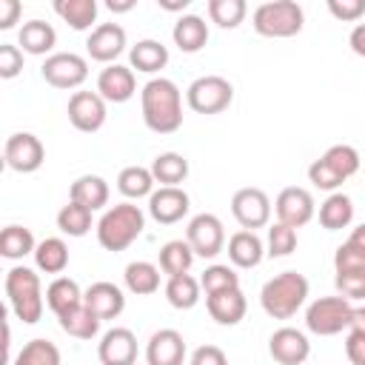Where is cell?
<instances>
[{"label":"cell","instance_id":"cell-1","mask_svg":"<svg viewBox=\"0 0 365 365\" xmlns=\"http://www.w3.org/2000/svg\"><path fill=\"white\" fill-rule=\"evenodd\" d=\"M143 123L154 134H174L182 125V94L174 80L154 77L140 91Z\"/></svg>","mask_w":365,"mask_h":365},{"label":"cell","instance_id":"cell-2","mask_svg":"<svg viewBox=\"0 0 365 365\" xmlns=\"http://www.w3.org/2000/svg\"><path fill=\"white\" fill-rule=\"evenodd\" d=\"M308 299V279L299 271H282L271 277L259 291V305L274 319H291Z\"/></svg>","mask_w":365,"mask_h":365},{"label":"cell","instance_id":"cell-3","mask_svg":"<svg viewBox=\"0 0 365 365\" xmlns=\"http://www.w3.org/2000/svg\"><path fill=\"white\" fill-rule=\"evenodd\" d=\"M145 228V214L134 202L111 205L97 222V242L106 251H125Z\"/></svg>","mask_w":365,"mask_h":365},{"label":"cell","instance_id":"cell-4","mask_svg":"<svg viewBox=\"0 0 365 365\" xmlns=\"http://www.w3.org/2000/svg\"><path fill=\"white\" fill-rule=\"evenodd\" d=\"M6 297H9V308L14 311V317L26 325L40 322L43 317V285L40 277L26 268V265H14L6 274Z\"/></svg>","mask_w":365,"mask_h":365},{"label":"cell","instance_id":"cell-5","mask_svg":"<svg viewBox=\"0 0 365 365\" xmlns=\"http://www.w3.org/2000/svg\"><path fill=\"white\" fill-rule=\"evenodd\" d=\"M251 23H254V31L262 37H294L302 31L305 14H302V6L294 0H268L254 9Z\"/></svg>","mask_w":365,"mask_h":365},{"label":"cell","instance_id":"cell-6","mask_svg":"<svg viewBox=\"0 0 365 365\" xmlns=\"http://www.w3.org/2000/svg\"><path fill=\"white\" fill-rule=\"evenodd\" d=\"M354 305L345 297H319L305 311V325L317 336H334L351 325Z\"/></svg>","mask_w":365,"mask_h":365},{"label":"cell","instance_id":"cell-7","mask_svg":"<svg viewBox=\"0 0 365 365\" xmlns=\"http://www.w3.org/2000/svg\"><path fill=\"white\" fill-rule=\"evenodd\" d=\"M185 100H188V108L197 111V114H220L231 106L234 86L220 74H205V77H197L188 86Z\"/></svg>","mask_w":365,"mask_h":365},{"label":"cell","instance_id":"cell-8","mask_svg":"<svg viewBox=\"0 0 365 365\" xmlns=\"http://www.w3.org/2000/svg\"><path fill=\"white\" fill-rule=\"evenodd\" d=\"M40 74L54 88H80L88 77V63L74 51H54L40 66Z\"/></svg>","mask_w":365,"mask_h":365},{"label":"cell","instance_id":"cell-9","mask_svg":"<svg viewBox=\"0 0 365 365\" xmlns=\"http://www.w3.org/2000/svg\"><path fill=\"white\" fill-rule=\"evenodd\" d=\"M3 160H6V165H9L11 171H17V174H34V171L43 165V160H46V148H43V143H40L37 134H31V131H17V134H11V137L6 140V145H3Z\"/></svg>","mask_w":365,"mask_h":365},{"label":"cell","instance_id":"cell-10","mask_svg":"<svg viewBox=\"0 0 365 365\" xmlns=\"http://www.w3.org/2000/svg\"><path fill=\"white\" fill-rule=\"evenodd\" d=\"M185 240H188V245L194 248L197 257L214 259V257L225 248V228H222V222H220L217 214L202 211V214H197V217L188 222Z\"/></svg>","mask_w":365,"mask_h":365},{"label":"cell","instance_id":"cell-11","mask_svg":"<svg viewBox=\"0 0 365 365\" xmlns=\"http://www.w3.org/2000/svg\"><path fill=\"white\" fill-rule=\"evenodd\" d=\"M231 214L234 220L245 228V231H257V228H265L268 220H271V200L262 188H240L234 197H231Z\"/></svg>","mask_w":365,"mask_h":365},{"label":"cell","instance_id":"cell-12","mask_svg":"<svg viewBox=\"0 0 365 365\" xmlns=\"http://www.w3.org/2000/svg\"><path fill=\"white\" fill-rule=\"evenodd\" d=\"M106 100L97 91H74L68 97V123L83 131V134H94L106 125Z\"/></svg>","mask_w":365,"mask_h":365},{"label":"cell","instance_id":"cell-13","mask_svg":"<svg viewBox=\"0 0 365 365\" xmlns=\"http://www.w3.org/2000/svg\"><path fill=\"white\" fill-rule=\"evenodd\" d=\"M274 211H277V222H285L291 228H302L314 220V197L308 188H299V185H288L279 191L277 202H274Z\"/></svg>","mask_w":365,"mask_h":365},{"label":"cell","instance_id":"cell-14","mask_svg":"<svg viewBox=\"0 0 365 365\" xmlns=\"http://www.w3.org/2000/svg\"><path fill=\"white\" fill-rule=\"evenodd\" d=\"M191 208L188 194L180 185H160L151 197H148V214L151 220H157L160 225H174L180 222Z\"/></svg>","mask_w":365,"mask_h":365},{"label":"cell","instance_id":"cell-15","mask_svg":"<svg viewBox=\"0 0 365 365\" xmlns=\"http://www.w3.org/2000/svg\"><path fill=\"white\" fill-rule=\"evenodd\" d=\"M86 51L97 63H114L125 51V29L120 23H100L91 29L86 40Z\"/></svg>","mask_w":365,"mask_h":365},{"label":"cell","instance_id":"cell-16","mask_svg":"<svg viewBox=\"0 0 365 365\" xmlns=\"http://www.w3.org/2000/svg\"><path fill=\"white\" fill-rule=\"evenodd\" d=\"M268 354L279 365H302L311 356V342L302 331L297 328H277L268 339Z\"/></svg>","mask_w":365,"mask_h":365},{"label":"cell","instance_id":"cell-17","mask_svg":"<svg viewBox=\"0 0 365 365\" xmlns=\"http://www.w3.org/2000/svg\"><path fill=\"white\" fill-rule=\"evenodd\" d=\"M100 365H134L137 362V336L128 328H111L97 345Z\"/></svg>","mask_w":365,"mask_h":365},{"label":"cell","instance_id":"cell-18","mask_svg":"<svg viewBox=\"0 0 365 365\" xmlns=\"http://www.w3.org/2000/svg\"><path fill=\"white\" fill-rule=\"evenodd\" d=\"M134 91H137V80H134V68L131 66L111 63L97 77V94L106 103H125V100L134 97Z\"/></svg>","mask_w":365,"mask_h":365},{"label":"cell","instance_id":"cell-19","mask_svg":"<svg viewBox=\"0 0 365 365\" xmlns=\"http://www.w3.org/2000/svg\"><path fill=\"white\" fill-rule=\"evenodd\" d=\"M148 365H182L185 362V339L174 328H160L151 334L145 345Z\"/></svg>","mask_w":365,"mask_h":365},{"label":"cell","instance_id":"cell-20","mask_svg":"<svg viewBox=\"0 0 365 365\" xmlns=\"http://www.w3.org/2000/svg\"><path fill=\"white\" fill-rule=\"evenodd\" d=\"M83 302H86L100 319H117V317L125 311V297H123V291H120L114 282H106V279L88 285L86 294H83Z\"/></svg>","mask_w":365,"mask_h":365},{"label":"cell","instance_id":"cell-21","mask_svg":"<svg viewBox=\"0 0 365 365\" xmlns=\"http://www.w3.org/2000/svg\"><path fill=\"white\" fill-rule=\"evenodd\" d=\"M205 308H208V314L217 325H237V322H242V317L248 311V302H245V294L240 288H228V291L208 294Z\"/></svg>","mask_w":365,"mask_h":365},{"label":"cell","instance_id":"cell-22","mask_svg":"<svg viewBox=\"0 0 365 365\" xmlns=\"http://www.w3.org/2000/svg\"><path fill=\"white\" fill-rule=\"evenodd\" d=\"M265 257V245L257 237V231H237L228 237V259L237 268H257Z\"/></svg>","mask_w":365,"mask_h":365},{"label":"cell","instance_id":"cell-23","mask_svg":"<svg viewBox=\"0 0 365 365\" xmlns=\"http://www.w3.org/2000/svg\"><path fill=\"white\" fill-rule=\"evenodd\" d=\"M171 37H174V46L185 54H197L205 43H208V26L202 17L197 14H182L174 29H171Z\"/></svg>","mask_w":365,"mask_h":365},{"label":"cell","instance_id":"cell-24","mask_svg":"<svg viewBox=\"0 0 365 365\" xmlns=\"http://www.w3.org/2000/svg\"><path fill=\"white\" fill-rule=\"evenodd\" d=\"M68 200L71 202H80V205H86L91 211H97V208H103L108 202V182L100 174H83V177H77L71 182Z\"/></svg>","mask_w":365,"mask_h":365},{"label":"cell","instance_id":"cell-25","mask_svg":"<svg viewBox=\"0 0 365 365\" xmlns=\"http://www.w3.org/2000/svg\"><path fill=\"white\" fill-rule=\"evenodd\" d=\"M83 294L86 291H80V285L71 277H54L46 288V305L54 317H60V314L83 305Z\"/></svg>","mask_w":365,"mask_h":365},{"label":"cell","instance_id":"cell-26","mask_svg":"<svg viewBox=\"0 0 365 365\" xmlns=\"http://www.w3.org/2000/svg\"><path fill=\"white\" fill-rule=\"evenodd\" d=\"M17 43L23 46L26 54H48L57 43V31L46 20H29L17 31Z\"/></svg>","mask_w":365,"mask_h":365},{"label":"cell","instance_id":"cell-27","mask_svg":"<svg viewBox=\"0 0 365 365\" xmlns=\"http://www.w3.org/2000/svg\"><path fill=\"white\" fill-rule=\"evenodd\" d=\"M128 63H131V68H137L143 74H157L168 63V48L160 40H151V37L148 40H140L137 46H131Z\"/></svg>","mask_w":365,"mask_h":365},{"label":"cell","instance_id":"cell-28","mask_svg":"<svg viewBox=\"0 0 365 365\" xmlns=\"http://www.w3.org/2000/svg\"><path fill=\"white\" fill-rule=\"evenodd\" d=\"M57 322H60V328H63L68 336H74V339H94L97 331H100V322H103V319L83 302V305H77V308L60 314Z\"/></svg>","mask_w":365,"mask_h":365},{"label":"cell","instance_id":"cell-29","mask_svg":"<svg viewBox=\"0 0 365 365\" xmlns=\"http://www.w3.org/2000/svg\"><path fill=\"white\" fill-rule=\"evenodd\" d=\"M354 220V202L348 194L342 191H334L322 205H319V225L325 231H339V228H348Z\"/></svg>","mask_w":365,"mask_h":365},{"label":"cell","instance_id":"cell-30","mask_svg":"<svg viewBox=\"0 0 365 365\" xmlns=\"http://www.w3.org/2000/svg\"><path fill=\"white\" fill-rule=\"evenodd\" d=\"M123 279H125V288L137 297H148L160 288V268L154 262H145V259H137V262H128L125 271H123Z\"/></svg>","mask_w":365,"mask_h":365},{"label":"cell","instance_id":"cell-31","mask_svg":"<svg viewBox=\"0 0 365 365\" xmlns=\"http://www.w3.org/2000/svg\"><path fill=\"white\" fill-rule=\"evenodd\" d=\"M34 265L43 274H63L68 265V245L60 237H46L34 248Z\"/></svg>","mask_w":365,"mask_h":365},{"label":"cell","instance_id":"cell-32","mask_svg":"<svg viewBox=\"0 0 365 365\" xmlns=\"http://www.w3.org/2000/svg\"><path fill=\"white\" fill-rule=\"evenodd\" d=\"M151 174H154V182L160 185H180L188 177V160L177 151H163L154 157Z\"/></svg>","mask_w":365,"mask_h":365},{"label":"cell","instance_id":"cell-33","mask_svg":"<svg viewBox=\"0 0 365 365\" xmlns=\"http://www.w3.org/2000/svg\"><path fill=\"white\" fill-rule=\"evenodd\" d=\"M117 188L128 200L151 197L154 194V174H151V168H143V165H125L117 177Z\"/></svg>","mask_w":365,"mask_h":365},{"label":"cell","instance_id":"cell-34","mask_svg":"<svg viewBox=\"0 0 365 365\" xmlns=\"http://www.w3.org/2000/svg\"><path fill=\"white\" fill-rule=\"evenodd\" d=\"M54 11L74 31H86L97 20V0H54Z\"/></svg>","mask_w":365,"mask_h":365},{"label":"cell","instance_id":"cell-35","mask_svg":"<svg viewBox=\"0 0 365 365\" xmlns=\"http://www.w3.org/2000/svg\"><path fill=\"white\" fill-rule=\"evenodd\" d=\"M194 248L188 245V240H171L160 248V268L163 274L168 277H177V274H188L191 262H194Z\"/></svg>","mask_w":365,"mask_h":365},{"label":"cell","instance_id":"cell-36","mask_svg":"<svg viewBox=\"0 0 365 365\" xmlns=\"http://www.w3.org/2000/svg\"><path fill=\"white\" fill-rule=\"evenodd\" d=\"M200 279H194L191 274H177V277H168L165 282V299L180 308V311H188L200 302Z\"/></svg>","mask_w":365,"mask_h":365},{"label":"cell","instance_id":"cell-37","mask_svg":"<svg viewBox=\"0 0 365 365\" xmlns=\"http://www.w3.org/2000/svg\"><path fill=\"white\" fill-rule=\"evenodd\" d=\"M37 242H34V234L23 225H6L3 234H0V254L6 259H23L26 254H34Z\"/></svg>","mask_w":365,"mask_h":365},{"label":"cell","instance_id":"cell-38","mask_svg":"<svg viewBox=\"0 0 365 365\" xmlns=\"http://www.w3.org/2000/svg\"><path fill=\"white\" fill-rule=\"evenodd\" d=\"M91 208L80 205V202H66L60 211H57V228L68 237H86L91 231Z\"/></svg>","mask_w":365,"mask_h":365},{"label":"cell","instance_id":"cell-39","mask_svg":"<svg viewBox=\"0 0 365 365\" xmlns=\"http://www.w3.org/2000/svg\"><path fill=\"white\" fill-rule=\"evenodd\" d=\"M60 348L51 339H31L20 348L11 365H60Z\"/></svg>","mask_w":365,"mask_h":365},{"label":"cell","instance_id":"cell-40","mask_svg":"<svg viewBox=\"0 0 365 365\" xmlns=\"http://www.w3.org/2000/svg\"><path fill=\"white\" fill-rule=\"evenodd\" d=\"M248 14L245 0H208V17L220 29H237Z\"/></svg>","mask_w":365,"mask_h":365},{"label":"cell","instance_id":"cell-41","mask_svg":"<svg viewBox=\"0 0 365 365\" xmlns=\"http://www.w3.org/2000/svg\"><path fill=\"white\" fill-rule=\"evenodd\" d=\"M322 160L342 177V180H348V177H354L356 171H359V151L354 148V145H348V143H336V145H331L325 154H322Z\"/></svg>","mask_w":365,"mask_h":365},{"label":"cell","instance_id":"cell-42","mask_svg":"<svg viewBox=\"0 0 365 365\" xmlns=\"http://www.w3.org/2000/svg\"><path fill=\"white\" fill-rule=\"evenodd\" d=\"M200 285H202L205 297H208V294H217V291L240 288V274H237L234 268H228V265H220V262H217V265H208V268L202 271Z\"/></svg>","mask_w":365,"mask_h":365},{"label":"cell","instance_id":"cell-43","mask_svg":"<svg viewBox=\"0 0 365 365\" xmlns=\"http://www.w3.org/2000/svg\"><path fill=\"white\" fill-rule=\"evenodd\" d=\"M297 248V228L285 222H274L268 228V257H288Z\"/></svg>","mask_w":365,"mask_h":365},{"label":"cell","instance_id":"cell-44","mask_svg":"<svg viewBox=\"0 0 365 365\" xmlns=\"http://www.w3.org/2000/svg\"><path fill=\"white\" fill-rule=\"evenodd\" d=\"M334 271L336 274H342V271H365V251L345 240L334 254Z\"/></svg>","mask_w":365,"mask_h":365},{"label":"cell","instance_id":"cell-45","mask_svg":"<svg viewBox=\"0 0 365 365\" xmlns=\"http://www.w3.org/2000/svg\"><path fill=\"white\" fill-rule=\"evenodd\" d=\"M308 180H311L317 188H322V191H336V188L345 182V180H342V177H339L322 157L314 160V163L308 165Z\"/></svg>","mask_w":365,"mask_h":365},{"label":"cell","instance_id":"cell-46","mask_svg":"<svg viewBox=\"0 0 365 365\" xmlns=\"http://www.w3.org/2000/svg\"><path fill=\"white\" fill-rule=\"evenodd\" d=\"M339 297L345 299H365V271H342L334 277Z\"/></svg>","mask_w":365,"mask_h":365},{"label":"cell","instance_id":"cell-47","mask_svg":"<svg viewBox=\"0 0 365 365\" xmlns=\"http://www.w3.org/2000/svg\"><path fill=\"white\" fill-rule=\"evenodd\" d=\"M23 71V48L11 46V43H0V77L11 80Z\"/></svg>","mask_w":365,"mask_h":365},{"label":"cell","instance_id":"cell-48","mask_svg":"<svg viewBox=\"0 0 365 365\" xmlns=\"http://www.w3.org/2000/svg\"><path fill=\"white\" fill-rule=\"evenodd\" d=\"M328 11L342 23H356L365 14V0H328Z\"/></svg>","mask_w":365,"mask_h":365},{"label":"cell","instance_id":"cell-49","mask_svg":"<svg viewBox=\"0 0 365 365\" xmlns=\"http://www.w3.org/2000/svg\"><path fill=\"white\" fill-rule=\"evenodd\" d=\"M188 365H228V356L222 348L217 345H200L194 354H191V362Z\"/></svg>","mask_w":365,"mask_h":365},{"label":"cell","instance_id":"cell-50","mask_svg":"<svg viewBox=\"0 0 365 365\" xmlns=\"http://www.w3.org/2000/svg\"><path fill=\"white\" fill-rule=\"evenodd\" d=\"M345 356L351 365H365V334L348 331L345 336Z\"/></svg>","mask_w":365,"mask_h":365},{"label":"cell","instance_id":"cell-51","mask_svg":"<svg viewBox=\"0 0 365 365\" xmlns=\"http://www.w3.org/2000/svg\"><path fill=\"white\" fill-rule=\"evenodd\" d=\"M20 11H23V6L17 0H0V29L3 31L11 29L17 23V17H20Z\"/></svg>","mask_w":365,"mask_h":365},{"label":"cell","instance_id":"cell-52","mask_svg":"<svg viewBox=\"0 0 365 365\" xmlns=\"http://www.w3.org/2000/svg\"><path fill=\"white\" fill-rule=\"evenodd\" d=\"M348 46H351L354 54L365 57V23H356V26H354V31H351V37H348Z\"/></svg>","mask_w":365,"mask_h":365},{"label":"cell","instance_id":"cell-53","mask_svg":"<svg viewBox=\"0 0 365 365\" xmlns=\"http://www.w3.org/2000/svg\"><path fill=\"white\" fill-rule=\"evenodd\" d=\"M348 331H356V334H365V305H356L354 314H351V325Z\"/></svg>","mask_w":365,"mask_h":365},{"label":"cell","instance_id":"cell-54","mask_svg":"<svg viewBox=\"0 0 365 365\" xmlns=\"http://www.w3.org/2000/svg\"><path fill=\"white\" fill-rule=\"evenodd\" d=\"M188 3L191 0H157V6L165 11H182V9H188Z\"/></svg>","mask_w":365,"mask_h":365},{"label":"cell","instance_id":"cell-55","mask_svg":"<svg viewBox=\"0 0 365 365\" xmlns=\"http://www.w3.org/2000/svg\"><path fill=\"white\" fill-rule=\"evenodd\" d=\"M106 6H108V11L123 14V11H131V9H134V0H108Z\"/></svg>","mask_w":365,"mask_h":365},{"label":"cell","instance_id":"cell-56","mask_svg":"<svg viewBox=\"0 0 365 365\" xmlns=\"http://www.w3.org/2000/svg\"><path fill=\"white\" fill-rule=\"evenodd\" d=\"M348 242H354L356 248H362V251H365V222H362V225H356V228L351 231V237H348Z\"/></svg>","mask_w":365,"mask_h":365}]
</instances>
